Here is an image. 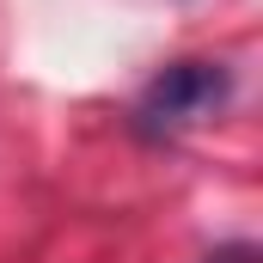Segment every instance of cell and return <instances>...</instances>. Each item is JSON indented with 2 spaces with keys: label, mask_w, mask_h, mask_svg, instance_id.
Here are the masks:
<instances>
[{
  "label": "cell",
  "mask_w": 263,
  "mask_h": 263,
  "mask_svg": "<svg viewBox=\"0 0 263 263\" xmlns=\"http://www.w3.org/2000/svg\"><path fill=\"white\" fill-rule=\"evenodd\" d=\"M227 98H233V67L227 62H172L141 86L129 123L141 141H172V135L196 129L202 117H214Z\"/></svg>",
  "instance_id": "obj_1"
},
{
  "label": "cell",
  "mask_w": 263,
  "mask_h": 263,
  "mask_svg": "<svg viewBox=\"0 0 263 263\" xmlns=\"http://www.w3.org/2000/svg\"><path fill=\"white\" fill-rule=\"evenodd\" d=\"M202 263H257V245H220L214 257H202Z\"/></svg>",
  "instance_id": "obj_2"
}]
</instances>
